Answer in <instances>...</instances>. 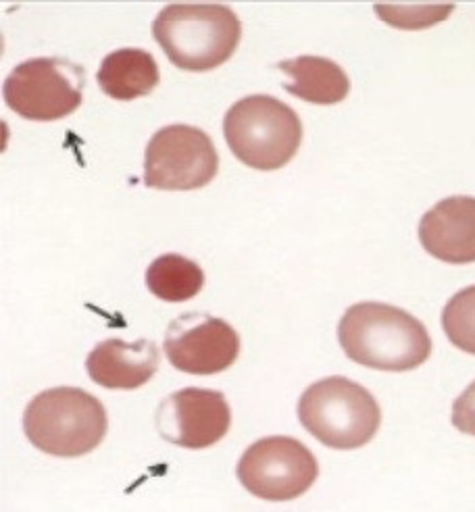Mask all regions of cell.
Masks as SVG:
<instances>
[{
	"instance_id": "6da1fadb",
	"label": "cell",
	"mask_w": 475,
	"mask_h": 512,
	"mask_svg": "<svg viewBox=\"0 0 475 512\" xmlns=\"http://www.w3.org/2000/svg\"><path fill=\"white\" fill-rule=\"evenodd\" d=\"M344 354L363 367L403 373L428 361L432 338L411 313L384 302H359L338 325Z\"/></svg>"
},
{
	"instance_id": "7a4b0ae2",
	"label": "cell",
	"mask_w": 475,
	"mask_h": 512,
	"mask_svg": "<svg viewBox=\"0 0 475 512\" xmlns=\"http://www.w3.org/2000/svg\"><path fill=\"white\" fill-rule=\"evenodd\" d=\"M153 36L175 67L211 71L236 53L242 25L225 5L173 3L153 21Z\"/></svg>"
},
{
	"instance_id": "3957f363",
	"label": "cell",
	"mask_w": 475,
	"mask_h": 512,
	"mask_svg": "<svg viewBox=\"0 0 475 512\" xmlns=\"http://www.w3.org/2000/svg\"><path fill=\"white\" fill-rule=\"evenodd\" d=\"M107 427L103 402L82 388L44 390L23 413V429L32 446L61 458L84 456L98 448Z\"/></svg>"
},
{
	"instance_id": "277c9868",
	"label": "cell",
	"mask_w": 475,
	"mask_h": 512,
	"mask_svg": "<svg viewBox=\"0 0 475 512\" xmlns=\"http://www.w3.org/2000/svg\"><path fill=\"white\" fill-rule=\"evenodd\" d=\"M223 136L238 161L259 171H275L298 152L303 123L286 102L255 94L238 100L225 113Z\"/></svg>"
},
{
	"instance_id": "5b68a950",
	"label": "cell",
	"mask_w": 475,
	"mask_h": 512,
	"mask_svg": "<svg viewBox=\"0 0 475 512\" xmlns=\"http://www.w3.org/2000/svg\"><path fill=\"white\" fill-rule=\"evenodd\" d=\"M298 419L323 446L355 450L369 444L380 429V404L359 383L325 377L298 400Z\"/></svg>"
},
{
	"instance_id": "8992f818",
	"label": "cell",
	"mask_w": 475,
	"mask_h": 512,
	"mask_svg": "<svg viewBox=\"0 0 475 512\" xmlns=\"http://www.w3.org/2000/svg\"><path fill=\"white\" fill-rule=\"evenodd\" d=\"M86 71L65 59H30L5 80V102L30 121H57L82 105Z\"/></svg>"
},
{
	"instance_id": "52a82bcc",
	"label": "cell",
	"mask_w": 475,
	"mask_h": 512,
	"mask_svg": "<svg viewBox=\"0 0 475 512\" xmlns=\"http://www.w3.org/2000/svg\"><path fill=\"white\" fill-rule=\"evenodd\" d=\"M244 490L269 502H288L309 492L319 475L315 454L288 435H271L248 446L238 460Z\"/></svg>"
},
{
	"instance_id": "ba28073f",
	"label": "cell",
	"mask_w": 475,
	"mask_h": 512,
	"mask_svg": "<svg viewBox=\"0 0 475 512\" xmlns=\"http://www.w3.org/2000/svg\"><path fill=\"white\" fill-rule=\"evenodd\" d=\"M219 155L211 138L190 125H167L144 152V186L155 190H198L217 175Z\"/></svg>"
},
{
	"instance_id": "9c48e42d",
	"label": "cell",
	"mask_w": 475,
	"mask_h": 512,
	"mask_svg": "<svg viewBox=\"0 0 475 512\" xmlns=\"http://www.w3.org/2000/svg\"><path fill=\"white\" fill-rule=\"evenodd\" d=\"M163 350L167 361L182 373L215 375L238 361L240 338L223 319L188 313L169 323Z\"/></svg>"
},
{
	"instance_id": "30bf717a",
	"label": "cell",
	"mask_w": 475,
	"mask_h": 512,
	"mask_svg": "<svg viewBox=\"0 0 475 512\" xmlns=\"http://www.w3.org/2000/svg\"><path fill=\"white\" fill-rule=\"evenodd\" d=\"M232 423L230 404L217 390L184 388L169 394L157 413L161 438L173 446L203 450L225 438Z\"/></svg>"
},
{
	"instance_id": "8fae6325",
	"label": "cell",
	"mask_w": 475,
	"mask_h": 512,
	"mask_svg": "<svg viewBox=\"0 0 475 512\" xmlns=\"http://www.w3.org/2000/svg\"><path fill=\"white\" fill-rule=\"evenodd\" d=\"M419 242L450 265L475 263V198L450 196L421 217Z\"/></svg>"
},
{
	"instance_id": "7c38bea8",
	"label": "cell",
	"mask_w": 475,
	"mask_h": 512,
	"mask_svg": "<svg viewBox=\"0 0 475 512\" xmlns=\"http://www.w3.org/2000/svg\"><path fill=\"white\" fill-rule=\"evenodd\" d=\"M94 383L107 390H138L159 369V348L150 340L123 342L117 338L100 342L86 358Z\"/></svg>"
},
{
	"instance_id": "4fadbf2b",
	"label": "cell",
	"mask_w": 475,
	"mask_h": 512,
	"mask_svg": "<svg viewBox=\"0 0 475 512\" xmlns=\"http://www.w3.org/2000/svg\"><path fill=\"white\" fill-rule=\"evenodd\" d=\"M96 80L107 96L134 100L159 86V65L146 50L121 48L103 59Z\"/></svg>"
},
{
	"instance_id": "5bb4252c",
	"label": "cell",
	"mask_w": 475,
	"mask_h": 512,
	"mask_svg": "<svg viewBox=\"0 0 475 512\" xmlns=\"http://www.w3.org/2000/svg\"><path fill=\"white\" fill-rule=\"evenodd\" d=\"M278 67L292 80L284 86L286 92L300 100L313 102V105H338L348 96V75L330 59L305 55L292 61H282Z\"/></svg>"
},
{
	"instance_id": "9a60e30c",
	"label": "cell",
	"mask_w": 475,
	"mask_h": 512,
	"mask_svg": "<svg viewBox=\"0 0 475 512\" xmlns=\"http://www.w3.org/2000/svg\"><path fill=\"white\" fill-rule=\"evenodd\" d=\"M205 286V271L182 254H163L146 269V288L165 302H186Z\"/></svg>"
},
{
	"instance_id": "2e32d148",
	"label": "cell",
	"mask_w": 475,
	"mask_h": 512,
	"mask_svg": "<svg viewBox=\"0 0 475 512\" xmlns=\"http://www.w3.org/2000/svg\"><path fill=\"white\" fill-rule=\"evenodd\" d=\"M442 327L450 344L475 354V286L450 298L442 311Z\"/></svg>"
},
{
	"instance_id": "e0dca14e",
	"label": "cell",
	"mask_w": 475,
	"mask_h": 512,
	"mask_svg": "<svg viewBox=\"0 0 475 512\" xmlns=\"http://www.w3.org/2000/svg\"><path fill=\"white\" fill-rule=\"evenodd\" d=\"M453 425L467 435H475V381L455 400Z\"/></svg>"
}]
</instances>
